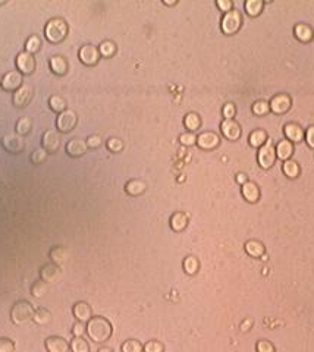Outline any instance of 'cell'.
Returning <instances> with one entry per match:
<instances>
[{"mask_svg":"<svg viewBox=\"0 0 314 352\" xmlns=\"http://www.w3.org/2000/svg\"><path fill=\"white\" fill-rule=\"evenodd\" d=\"M15 344L9 338H0V352H13Z\"/></svg>","mask_w":314,"mask_h":352,"instance_id":"48","label":"cell"},{"mask_svg":"<svg viewBox=\"0 0 314 352\" xmlns=\"http://www.w3.org/2000/svg\"><path fill=\"white\" fill-rule=\"evenodd\" d=\"M282 171H283V174L288 176V177L295 179L297 176L300 175V165H298L295 160L289 159V160H285V162H283Z\"/></svg>","mask_w":314,"mask_h":352,"instance_id":"30","label":"cell"},{"mask_svg":"<svg viewBox=\"0 0 314 352\" xmlns=\"http://www.w3.org/2000/svg\"><path fill=\"white\" fill-rule=\"evenodd\" d=\"M53 316H52V311L44 308V307H40L34 311V316H33V320L40 324V326H44V324H49L52 321Z\"/></svg>","mask_w":314,"mask_h":352,"instance_id":"28","label":"cell"},{"mask_svg":"<svg viewBox=\"0 0 314 352\" xmlns=\"http://www.w3.org/2000/svg\"><path fill=\"white\" fill-rule=\"evenodd\" d=\"M15 63H16L18 70L24 75H30L35 69V59L33 56V53H30L27 50H22L16 55Z\"/></svg>","mask_w":314,"mask_h":352,"instance_id":"8","label":"cell"},{"mask_svg":"<svg viewBox=\"0 0 314 352\" xmlns=\"http://www.w3.org/2000/svg\"><path fill=\"white\" fill-rule=\"evenodd\" d=\"M145 188H147V185H145V182L141 180V179H131V180L126 182L125 185L126 192H128L129 195H134V197L141 195V194L145 191Z\"/></svg>","mask_w":314,"mask_h":352,"instance_id":"27","label":"cell"},{"mask_svg":"<svg viewBox=\"0 0 314 352\" xmlns=\"http://www.w3.org/2000/svg\"><path fill=\"white\" fill-rule=\"evenodd\" d=\"M251 326H252L251 318H245V320L241 323V330H243V332H248V330L251 329Z\"/></svg>","mask_w":314,"mask_h":352,"instance_id":"54","label":"cell"},{"mask_svg":"<svg viewBox=\"0 0 314 352\" xmlns=\"http://www.w3.org/2000/svg\"><path fill=\"white\" fill-rule=\"evenodd\" d=\"M49 255L52 258V263L59 266V264H62L63 261L66 260V249L63 248L62 245H55V246L50 248Z\"/></svg>","mask_w":314,"mask_h":352,"instance_id":"32","label":"cell"},{"mask_svg":"<svg viewBox=\"0 0 314 352\" xmlns=\"http://www.w3.org/2000/svg\"><path fill=\"white\" fill-rule=\"evenodd\" d=\"M46 289H47V283L44 281H35L31 286V295L35 296V298H40L46 293Z\"/></svg>","mask_w":314,"mask_h":352,"instance_id":"42","label":"cell"},{"mask_svg":"<svg viewBox=\"0 0 314 352\" xmlns=\"http://www.w3.org/2000/svg\"><path fill=\"white\" fill-rule=\"evenodd\" d=\"M106 144H107V148L113 153H119L124 148V141L118 137H110Z\"/></svg>","mask_w":314,"mask_h":352,"instance_id":"43","label":"cell"},{"mask_svg":"<svg viewBox=\"0 0 314 352\" xmlns=\"http://www.w3.org/2000/svg\"><path fill=\"white\" fill-rule=\"evenodd\" d=\"M220 144V138L213 131H204L197 137V145L203 150H213Z\"/></svg>","mask_w":314,"mask_h":352,"instance_id":"15","label":"cell"},{"mask_svg":"<svg viewBox=\"0 0 314 352\" xmlns=\"http://www.w3.org/2000/svg\"><path fill=\"white\" fill-rule=\"evenodd\" d=\"M294 34H295V37H297L300 41H303V43L312 41L314 37L313 28H312L310 25H307V24H297L295 28H294Z\"/></svg>","mask_w":314,"mask_h":352,"instance_id":"25","label":"cell"},{"mask_svg":"<svg viewBox=\"0 0 314 352\" xmlns=\"http://www.w3.org/2000/svg\"><path fill=\"white\" fill-rule=\"evenodd\" d=\"M78 56H79V60L84 65L93 66V65H96L99 62L100 52H99V47H96L94 44H84L82 47H79Z\"/></svg>","mask_w":314,"mask_h":352,"instance_id":"12","label":"cell"},{"mask_svg":"<svg viewBox=\"0 0 314 352\" xmlns=\"http://www.w3.org/2000/svg\"><path fill=\"white\" fill-rule=\"evenodd\" d=\"M276 148L273 145V142L270 140L266 141L264 145H261L258 148V153H257V160H258V165L263 168V169H270L275 162H276Z\"/></svg>","mask_w":314,"mask_h":352,"instance_id":"5","label":"cell"},{"mask_svg":"<svg viewBox=\"0 0 314 352\" xmlns=\"http://www.w3.org/2000/svg\"><path fill=\"white\" fill-rule=\"evenodd\" d=\"M61 134L59 131L56 129H47L44 134H43V138H41V147L47 151V153H55L61 148Z\"/></svg>","mask_w":314,"mask_h":352,"instance_id":"7","label":"cell"},{"mask_svg":"<svg viewBox=\"0 0 314 352\" xmlns=\"http://www.w3.org/2000/svg\"><path fill=\"white\" fill-rule=\"evenodd\" d=\"M188 226V216L184 211H176L171 216V228L175 232H182Z\"/></svg>","mask_w":314,"mask_h":352,"instance_id":"26","label":"cell"},{"mask_svg":"<svg viewBox=\"0 0 314 352\" xmlns=\"http://www.w3.org/2000/svg\"><path fill=\"white\" fill-rule=\"evenodd\" d=\"M244 248H245V252H247L250 257H254V258H260V257H263L264 252H266V246H264V244L260 242V241H257V239H250V241H247Z\"/></svg>","mask_w":314,"mask_h":352,"instance_id":"23","label":"cell"},{"mask_svg":"<svg viewBox=\"0 0 314 352\" xmlns=\"http://www.w3.org/2000/svg\"><path fill=\"white\" fill-rule=\"evenodd\" d=\"M255 350L257 352H276L273 344L270 341H264V339H261L255 344Z\"/></svg>","mask_w":314,"mask_h":352,"instance_id":"47","label":"cell"},{"mask_svg":"<svg viewBox=\"0 0 314 352\" xmlns=\"http://www.w3.org/2000/svg\"><path fill=\"white\" fill-rule=\"evenodd\" d=\"M283 134H285L286 140L291 141V142H300V141L304 138V131H303V128H301L298 123H294V122L286 123V125L283 126Z\"/></svg>","mask_w":314,"mask_h":352,"instance_id":"20","label":"cell"},{"mask_svg":"<svg viewBox=\"0 0 314 352\" xmlns=\"http://www.w3.org/2000/svg\"><path fill=\"white\" fill-rule=\"evenodd\" d=\"M198 269H200V261L194 255H188L184 258V270L187 275H195Z\"/></svg>","mask_w":314,"mask_h":352,"instance_id":"38","label":"cell"},{"mask_svg":"<svg viewBox=\"0 0 314 352\" xmlns=\"http://www.w3.org/2000/svg\"><path fill=\"white\" fill-rule=\"evenodd\" d=\"M243 191V197L248 201V203H257L260 200V188L255 182L248 180L243 185L241 188Z\"/></svg>","mask_w":314,"mask_h":352,"instance_id":"21","label":"cell"},{"mask_svg":"<svg viewBox=\"0 0 314 352\" xmlns=\"http://www.w3.org/2000/svg\"><path fill=\"white\" fill-rule=\"evenodd\" d=\"M46 157H47V151H46L43 147H38V148L33 150V153H31V156H30L31 162H33V163H35V165H38V163L44 162V160H46Z\"/></svg>","mask_w":314,"mask_h":352,"instance_id":"44","label":"cell"},{"mask_svg":"<svg viewBox=\"0 0 314 352\" xmlns=\"http://www.w3.org/2000/svg\"><path fill=\"white\" fill-rule=\"evenodd\" d=\"M122 352H144V345L137 339L125 341L121 347Z\"/></svg>","mask_w":314,"mask_h":352,"instance_id":"39","label":"cell"},{"mask_svg":"<svg viewBox=\"0 0 314 352\" xmlns=\"http://www.w3.org/2000/svg\"><path fill=\"white\" fill-rule=\"evenodd\" d=\"M267 140H269V138H267V134H266V131H263V129H254L251 134H250V137H248L250 145H251V147H257V148H260L261 145H264Z\"/></svg>","mask_w":314,"mask_h":352,"instance_id":"29","label":"cell"},{"mask_svg":"<svg viewBox=\"0 0 314 352\" xmlns=\"http://www.w3.org/2000/svg\"><path fill=\"white\" fill-rule=\"evenodd\" d=\"M251 110L254 115H257V116H263V115H266V113L270 110V106H269V103L264 102V100H257V102L252 105Z\"/></svg>","mask_w":314,"mask_h":352,"instance_id":"41","label":"cell"},{"mask_svg":"<svg viewBox=\"0 0 314 352\" xmlns=\"http://www.w3.org/2000/svg\"><path fill=\"white\" fill-rule=\"evenodd\" d=\"M165 351V345L159 341H148L144 345V352H163Z\"/></svg>","mask_w":314,"mask_h":352,"instance_id":"46","label":"cell"},{"mask_svg":"<svg viewBox=\"0 0 314 352\" xmlns=\"http://www.w3.org/2000/svg\"><path fill=\"white\" fill-rule=\"evenodd\" d=\"M1 78H3V76H1V75H0V82H1Z\"/></svg>","mask_w":314,"mask_h":352,"instance_id":"59","label":"cell"},{"mask_svg":"<svg viewBox=\"0 0 314 352\" xmlns=\"http://www.w3.org/2000/svg\"><path fill=\"white\" fill-rule=\"evenodd\" d=\"M216 6L225 13L232 10V1L231 0H216Z\"/></svg>","mask_w":314,"mask_h":352,"instance_id":"52","label":"cell"},{"mask_svg":"<svg viewBox=\"0 0 314 352\" xmlns=\"http://www.w3.org/2000/svg\"><path fill=\"white\" fill-rule=\"evenodd\" d=\"M87 148H88L87 141L79 138V137H73V138H70L66 142V153L70 157H81V156H84Z\"/></svg>","mask_w":314,"mask_h":352,"instance_id":"16","label":"cell"},{"mask_svg":"<svg viewBox=\"0 0 314 352\" xmlns=\"http://www.w3.org/2000/svg\"><path fill=\"white\" fill-rule=\"evenodd\" d=\"M85 332H87V326H85V323H82V321H76V323H73V326H72V333H73L75 338H81V336H84Z\"/></svg>","mask_w":314,"mask_h":352,"instance_id":"49","label":"cell"},{"mask_svg":"<svg viewBox=\"0 0 314 352\" xmlns=\"http://www.w3.org/2000/svg\"><path fill=\"white\" fill-rule=\"evenodd\" d=\"M163 3H165V4H176L178 0H172V1H171V0H163Z\"/></svg>","mask_w":314,"mask_h":352,"instance_id":"57","label":"cell"},{"mask_svg":"<svg viewBox=\"0 0 314 352\" xmlns=\"http://www.w3.org/2000/svg\"><path fill=\"white\" fill-rule=\"evenodd\" d=\"M85 141H87V145L91 147V148H97V147L102 145V137H100L99 134H91V135H88V138H87Z\"/></svg>","mask_w":314,"mask_h":352,"instance_id":"51","label":"cell"},{"mask_svg":"<svg viewBox=\"0 0 314 352\" xmlns=\"http://www.w3.org/2000/svg\"><path fill=\"white\" fill-rule=\"evenodd\" d=\"M34 311H35V308L30 301L19 299L13 304V307L10 310V318L15 324H24L33 318Z\"/></svg>","mask_w":314,"mask_h":352,"instance_id":"3","label":"cell"},{"mask_svg":"<svg viewBox=\"0 0 314 352\" xmlns=\"http://www.w3.org/2000/svg\"><path fill=\"white\" fill-rule=\"evenodd\" d=\"M243 25V15L240 10L237 9H232L229 12H226L220 21V28L223 31V34L226 35H234L240 31Z\"/></svg>","mask_w":314,"mask_h":352,"instance_id":"4","label":"cell"},{"mask_svg":"<svg viewBox=\"0 0 314 352\" xmlns=\"http://www.w3.org/2000/svg\"><path fill=\"white\" fill-rule=\"evenodd\" d=\"M49 106H50V109L53 112L61 113V112H63L66 109V100L63 99L62 96H59V94H53L49 99Z\"/></svg>","mask_w":314,"mask_h":352,"instance_id":"36","label":"cell"},{"mask_svg":"<svg viewBox=\"0 0 314 352\" xmlns=\"http://www.w3.org/2000/svg\"><path fill=\"white\" fill-rule=\"evenodd\" d=\"M237 182H238L240 185H244L245 182H248V177H247V175H245V174L240 172V174L237 175Z\"/></svg>","mask_w":314,"mask_h":352,"instance_id":"55","label":"cell"},{"mask_svg":"<svg viewBox=\"0 0 314 352\" xmlns=\"http://www.w3.org/2000/svg\"><path fill=\"white\" fill-rule=\"evenodd\" d=\"M245 12L250 15V16H258L261 12H263V7H264V3L261 0H247L245 4Z\"/></svg>","mask_w":314,"mask_h":352,"instance_id":"33","label":"cell"},{"mask_svg":"<svg viewBox=\"0 0 314 352\" xmlns=\"http://www.w3.org/2000/svg\"><path fill=\"white\" fill-rule=\"evenodd\" d=\"M44 35L50 43H59L68 35V24L61 16L50 18L44 27Z\"/></svg>","mask_w":314,"mask_h":352,"instance_id":"2","label":"cell"},{"mask_svg":"<svg viewBox=\"0 0 314 352\" xmlns=\"http://www.w3.org/2000/svg\"><path fill=\"white\" fill-rule=\"evenodd\" d=\"M0 85L6 91H16L22 85V73L19 70H9V72H6L3 75V78H1Z\"/></svg>","mask_w":314,"mask_h":352,"instance_id":"13","label":"cell"},{"mask_svg":"<svg viewBox=\"0 0 314 352\" xmlns=\"http://www.w3.org/2000/svg\"><path fill=\"white\" fill-rule=\"evenodd\" d=\"M49 65H50V69L53 70V73H56V75H65L69 68L68 60L63 58L62 55H53L49 60Z\"/></svg>","mask_w":314,"mask_h":352,"instance_id":"24","label":"cell"},{"mask_svg":"<svg viewBox=\"0 0 314 352\" xmlns=\"http://www.w3.org/2000/svg\"><path fill=\"white\" fill-rule=\"evenodd\" d=\"M70 351L72 352H90V344L84 339V336L81 338H75L70 341Z\"/></svg>","mask_w":314,"mask_h":352,"instance_id":"37","label":"cell"},{"mask_svg":"<svg viewBox=\"0 0 314 352\" xmlns=\"http://www.w3.org/2000/svg\"><path fill=\"white\" fill-rule=\"evenodd\" d=\"M46 350L49 352H69L70 345L61 336H49L46 339Z\"/></svg>","mask_w":314,"mask_h":352,"instance_id":"19","label":"cell"},{"mask_svg":"<svg viewBox=\"0 0 314 352\" xmlns=\"http://www.w3.org/2000/svg\"><path fill=\"white\" fill-rule=\"evenodd\" d=\"M99 52H100V56L112 58V56L116 53V44H115L112 40H105V41L100 43V46H99Z\"/></svg>","mask_w":314,"mask_h":352,"instance_id":"35","label":"cell"},{"mask_svg":"<svg viewBox=\"0 0 314 352\" xmlns=\"http://www.w3.org/2000/svg\"><path fill=\"white\" fill-rule=\"evenodd\" d=\"M4 3V0H0V4H3Z\"/></svg>","mask_w":314,"mask_h":352,"instance_id":"58","label":"cell"},{"mask_svg":"<svg viewBox=\"0 0 314 352\" xmlns=\"http://www.w3.org/2000/svg\"><path fill=\"white\" fill-rule=\"evenodd\" d=\"M1 145L9 153H21L25 148V141H24L22 135H19L16 132L15 134H6L1 138Z\"/></svg>","mask_w":314,"mask_h":352,"instance_id":"10","label":"cell"},{"mask_svg":"<svg viewBox=\"0 0 314 352\" xmlns=\"http://www.w3.org/2000/svg\"><path fill=\"white\" fill-rule=\"evenodd\" d=\"M112 332H113L112 323L106 317L94 316L87 323V335L96 344H103V342L109 341L112 336Z\"/></svg>","mask_w":314,"mask_h":352,"instance_id":"1","label":"cell"},{"mask_svg":"<svg viewBox=\"0 0 314 352\" xmlns=\"http://www.w3.org/2000/svg\"><path fill=\"white\" fill-rule=\"evenodd\" d=\"M97 352H113V350L109 348V347H102V348H99V351Z\"/></svg>","mask_w":314,"mask_h":352,"instance_id":"56","label":"cell"},{"mask_svg":"<svg viewBox=\"0 0 314 352\" xmlns=\"http://www.w3.org/2000/svg\"><path fill=\"white\" fill-rule=\"evenodd\" d=\"M304 137H306L307 144H309L312 148H314V126H310V128L304 132Z\"/></svg>","mask_w":314,"mask_h":352,"instance_id":"53","label":"cell"},{"mask_svg":"<svg viewBox=\"0 0 314 352\" xmlns=\"http://www.w3.org/2000/svg\"><path fill=\"white\" fill-rule=\"evenodd\" d=\"M61 275H62L61 266H58V264H55V263L44 264V266L41 267V270H40V279L44 281L46 283L56 281Z\"/></svg>","mask_w":314,"mask_h":352,"instance_id":"18","label":"cell"},{"mask_svg":"<svg viewBox=\"0 0 314 352\" xmlns=\"http://www.w3.org/2000/svg\"><path fill=\"white\" fill-rule=\"evenodd\" d=\"M34 96V88L28 84H22L16 91H13L12 102L16 107H24L27 106Z\"/></svg>","mask_w":314,"mask_h":352,"instance_id":"9","label":"cell"},{"mask_svg":"<svg viewBox=\"0 0 314 352\" xmlns=\"http://www.w3.org/2000/svg\"><path fill=\"white\" fill-rule=\"evenodd\" d=\"M179 142L182 145H188V147L194 145V144H197V135L191 131H185L179 135Z\"/></svg>","mask_w":314,"mask_h":352,"instance_id":"45","label":"cell"},{"mask_svg":"<svg viewBox=\"0 0 314 352\" xmlns=\"http://www.w3.org/2000/svg\"><path fill=\"white\" fill-rule=\"evenodd\" d=\"M40 47H41V40H40V37L38 35H30L28 38H27V41H25V50L27 52H30V53H35V52H38L40 50Z\"/></svg>","mask_w":314,"mask_h":352,"instance_id":"40","label":"cell"},{"mask_svg":"<svg viewBox=\"0 0 314 352\" xmlns=\"http://www.w3.org/2000/svg\"><path fill=\"white\" fill-rule=\"evenodd\" d=\"M291 97L288 94H276L272 97V100L269 102L270 110L276 115H283L291 109Z\"/></svg>","mask_w":314,"mask_h":352,"instance_id":"11","label":"cell"},{"mask_svg":"<svg viewBox=\"0 0 314 352\" xmlns=\"http://www.w3.org/2000/svg\"><path fill=\"white\" fill-rule=\"evenodd\" d=\"M276 157L280 160H289L294 153V144L288 140H282L276 144Z\"/></svg>","mask_w":314,"mask_h":352,"instance_id":"22","label":"cell"},{"mask_svg":"<svg viewBox=\"0 0 314 352\" xmlns=\"http://www.w3.org/2000/svg\"><path fill=\"white\" fill-rule=\"evenodd\" d=\"M78 122V116L75 113V110L72 109H65L63 112L58 113V119H56V126L61 132H69L75 128Z\"/></svg>","mask_w":314,"mask_h":352,"instance_id":"6","label":"cell"},{"mask_svg":"<svg viewBox=\"0 0 314 352\" xmlns=\"http://www.w3.org/2000/svg\"><path fill=\"white\" fill-rule=\"evenodd\" d=\"M184 125H185V128H187L188 131L194 132V131H197V129L201 126V117H200L198 113H195V112H189V113H187L185 117H184Z\"/></svg>","mask_w":314,"mask_h":352,"instance_id":"31","label":"cell"},{"mask_svg":"<svg viewBox=\"0 0 314 352\" xmlns=\"http://www.w3.org/2000/svg\"><path fill=\"white\" fill-rule=\"evenodd\" d=\"M220 131L225 138L231 141H237L241 137V126L235 119H223L220 123Z\"/></svg>","mask_w":314,"mask_h":352,"instance_id":"14","label":"cell"},{"mask_svg":"<svg viewBox=\"0 0 314 352\" xmlns=\"http://www.w3.org/2000/svg\"><path fill=\"white\" fill-rule=\"evenodd\" d=\"M222 113H223L225 119H234L235 115H237V107H235V105H234V103H226V105L223 106V109H222Z\"/></svg>","mask_w":314,"mask_h":352,"instance_id":"50","label":"cell"},{"mask_svg":"<svg viewBox=\"0 0 314 352\" xmlns=\"http://www.w3.org/2000/svg\"><path fill=\"white\" fill-rule=\"evenodd\" d=\"M31 126H33V122H31V119L28 116H22L19 117L18 120H16V125H15V129H16V134H19V135H27L30 131H31Z\"/></svg>","mask_w":314,"mask_h":352,"instance_id":"34","label":"cell"},{"mask_svg":"<svg viewBox=\"0 0 314 352\" xmlns=\"http://www.w3.org/2000/svg\"><path fill=\"white\" fill-rule=\"evenodd\" d=\"M72 313H73L76 321H82V323H88L90 318L93 317V310H91L90 304L85 302V301L75 302L73 307H72Z\"/></svg>","mask_w":314,"mask_h":352,"instance_id":"17","label":"cell"}]
</instances>
